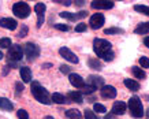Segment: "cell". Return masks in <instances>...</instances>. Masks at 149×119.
<instances>
[{
    "label": "cell",
    "mask_w": 149,
    "mask_h": 119,
    "mask_svg": "<svg viewBox=\"0 0 149 119\" xmlns=\"http://www.w3.org/2000/svg\"><path fill=\"white\" fill-rule=\"evenodd\" d=\"M105 119H115V115H113V114L107 115V116H105Z\"/></svg>",
    "instance_id": "obj_42"
},
{
    "label": "cell",
    "mask_w": 149,
    "mask_h": 119,
    "mask_svg": "<svg viewBox=\"0 0 149 119\" xmlns=\"http://www.w3.org/2000/svg\"><path fill=\"white\" fill-rule=\"evenodd\" d=\"M96 90L95 86H92V85H85V86L81 89L82 93H85V95H91V93H93V92Z\"/></svg>",
    "instance_id": "obj_31"
},
{
    "label": "cell",
    "mask_w": 149,
    "mask_h": 119,
    "mask_svg": "<svg viewBox=\"0 0 149 119\" xmlns=\"http://www.w3.org/2000/svg\"><path fill=\"white\" fill-rule=\"evenodd\" d=\"M32 95L34 96V99L37 101H40L41 104H45V105L52 104V99H51L49 92L42 85H40L37 81L32 82Z\"/></svg>",
    "instance_id": "obj_2"
},
{
    "label": "cell",
    "mask_w": 149,
    "mask_h": 119,
    "mask_svg": "<svg viewBox=\"0 0 149 119\" xmlns=\"http://www.w3.org/2000/svg\"><path fill=\"white\" fill-rule=\"evenodd\" d=\"M146 116H148V118H149V108H148V110H146Z\"/></svg>",
    "instance_id": "obj_45"
},
{
    "label": "cell",
    "mask_w": 149,
    "mask_h": 119,
    "mask_svg": "<svg viewBox=\"0 0 149 119\" xmlns=\"http://www.w3.org/2000/svg\"><path fill=\"white\" fill-rule=\"evenodd\" d=\"M13 13L17 15L18 18L25 19L30 14V6L27 4L26 1H18V3H15V4L13 6Z\"/></svg>",
    "instance_id": "obj_4"
},
{
    "label": "cell",
    "mask_w": 149,
    "mask_h": 119,
    "mask_svg": "<svg viewBox=\"0 0 149 119\" xmlns=\"http://www.w3.org/2000/svg\"><path fill=\"white\" fill-rule=\"evenodd\" d=\"M86 30V23L81 22V23H78L77 26H75V32L77 33H82V32H85Z\"/></svg>",
    "instance_id": "obj_35"
},
{
    "label": "cell",
    "mask_w": 149,
    "mask_h": 119,
    "mask_svg": "<svg viewBox=\"0 0 149 119\" xmlns=\"http://www.w3.org/2000/svg\"><path fill=\"white\" fill-rule=\"evenodd\" d=\"M85 119H97V115L91 110H86L85 111Z\"/></svg>",
    "instance_id": "obj_34"
},
{
    "label": "cell",
    "mask_w": 149,
    "mask_h": 119,
    "mask_svg": "<svg viewBox=\"0 0 149 119\" xmlns=\"http://www.w3.org/2000/svg\"><path fill=\"white\" fill-rule=\"evenodd\" d=\"M126 104L123 101H115L112 105V114L113 115H123L126 112Z\"/></svg>",
    "instance_id": "obj_15"
},
{
    "label": "cell",
    "mask_w": 149,
    "mask_h": 119,
    "mask_svg": "<svg viewBox=\"0 0 149 119\" xmlns=\"http://www.w3.org/2000/svg\"><path fill=\"white\" fill-rule=\"evenodd\" d=\"M66 116L68 119H82V114L78 110H68L66 111Z\"/></svg>",
    "instance_id": "obj_24"
},
{
    "label": "cell",
    "mask_w": 149,
    "mask_h": 119,
    "mask_svg": "<svg viewBox=\"0 0 149 119\" xmlns=\"http://www.w3.org/2000/svg\"><path fill=\"white\" fill-rule=\"evenodd\" d=\"M100 93H101V96H103L104 99H115L118 92L112 85H104V86L101 88Z\"/></svg>",
    "instance_id": "obj_12"
},
{
    "label": "cell",
    "mask_w": 149,
    "mask_h": 119,
    "mask_svg": "<svg viewBox=\"0 0 149 119\" xmlns=\"http://www.w3.org/2000/svg\"><path fill=\"white\" fill-rule=\"evenodd\" d=\"M25 55H26L27 60H30V62L34 60L40 56V47L34 42H27L25 45Z\"/></svg>",
    "instance_id": "obj_5"
},
{
    "label": "cell",
    "mask_w": 149,
    "mask_h": 119,
    "mask_svg": "<svg viewBox=\"0 0 149 119\" xmlns=\"http://www.w3.org/2000/svg\"><path fill=\"white\" fill-rule=\"evenodd\" d=\"M93 111H95V112H97V114H104V112H105V107H104L103 104H99V103H96L95 105H93Z\"/></svg>",
    "instance_id": "obj_29"
},
{
    "label": "cell",
    "mask_w": 149,
    "mask_h": 119,
    "mask_svg": "<svg viewBox=\"0 0 149 119\" xmlns=\"http://www.w3.org/2000/svg\"><path fill=\"white\" fill-rule=\"evenodd\" d=\"M144 44H145V47H148V48H149V36L144 38Z\"/></svg>",
    "instance_id": "obj_40"
},
{
    "label": "cell",
    "mask_w": 149,
    "mask_h": 119,
    "mask_svg": "<svg viewBox=\"0 0 149 119\" xmlns=\"http://www.w3.org/2000/svg\"><path fill=\"white\" fill-rule=\"evenodd\" d=\"M93 51L97 58H101L105 62H111L115 58V54L112 52V44L104 38H96L93 41Z\"/></svg>",
    "instance_id": "obj_1"
},
{
    "label": "cell",
    "mask_w": 149,
    "mask_h": 119,
    "mask_svg": "<svg viewBox=\"0 0 149 119\" xmlns=\"http://www.w3.org/2000/svg\"><path fill=\"white\" fill-rule=\"evenodd\" d=\"M44 119H54V116H45Z\"/></svg>",
    "instance_id": "obj_43"
},
{
    "label": "cell",
    "mask_w": 149,
    "mask_h": 119,
    "mask_svg": "<svg viewBox=\"0 0 149 119\" xmlns=\"http://www.w3.org/2000/svg\"><path fill=\"white\" fill-rule=\"evenodd\" d=\"M26 34H27V26H26V25H23L22 29H21V30H19V33H18V37H19V38H22V37H25Z\"/></svg>",
    "instance_id": "obj_37"
},
{
    "label": "cell",
    "mask_w": 149,
    "mask_h": 119,
    "mask_svg": "<svg viewBox=\"0 0 149 119\" xmlns=\"http://www.w3.org/2000/svg\"><path fill=\"white\" fill-rule=\"evenodd\" d=\"M11 45H13L11 38H8V37H3V38H0V47H1V48H10Z\"/></svg>",
    "instance_id": "obj_27"
},
{
    "label": "cell",
    "mask_w": 149,
    "mask_h": 119,
    "mask_svg": "<svg viewBox=\"0 0 149 119\" xmlns=\"http://www.w3.org/2000/svg\"><path fill=\"white\" fill-rule=\"evenodd\" d=\"M14 108L13 103L8 100V99H6V97H0V110L3 111H11Z\"/></svg>",
    "instance_id": "obj_21"
},
{
    "label": "cell",
    "mask_w": 149,
    "mask_h": 119,
    "mask_svg": "<svg viewBox=\"0 0 149 119\" xmlns=\"http://www.w3.org/2000/svg\"><path fill=\"white\" fill-rule=\"evenodd\" d=\"M15 88H17V92H15V96H19V95H22V92H23V85H22V84H21V82H17Z\"/></svg>",
    "instance_id": "obj_36"
},
{
    "label": "cell",
    "mask_w": 149,
    "mask_h": 119,
    "mask_svg": "<svg viewBox=\"0 0 149 119\" xmlns=\"http://www.w3.org/2000/svg\"><path fill=\"white\" fill-rule=\"evenodd\" d=\"M134 10H136L137 13H141V14H144V15H148V17H149V7H148V6L136 4V6H134Z\"/></svg>",
    "instance_id": "obj_26"
},
{
    "label": "cell",
    "mask_w": 149,
    "mask_h": 119,
    "mask_svg": "<svg viewBox=\"0 0 149 119\" xmlns=\"http://www.w3.org/2000/svg\"><path fill=\"white\" fill-rule=\"evenodd\" d=\"M88 81H89V85L95 86L96 89H97V88H103L104 86V78L103 77H97V75H89Z\"/></svg>",
    "instance_id": "obj_16"
},
{
    "label": "cell",
    "mask_w": 149,
    "mask_h": 119,
    "mask_svg": "<svg viewBox=\"0 0 149 119\" xmlns=\"http://www.w3.org/2000/svg\"><path fill=\"white\" fill-rule=\"evenodd\" d=\"M3 59V54H1V51H0V60Z\"/></svg>",
    "instance_id": "obj_44"
},
{
    "label": "cell",
    "mask_w": 149,
    "mask_h": 119,
    "mask_svg": "<svg viewBox=\"0 0 149 119\" xmlns=\"http://www.w3.org/2000/svg\"><path fill=\"white\" fill-rule=\"evenodd\" d=\"M59 54L63 56L66 60H68V62H71V63H74V64H77L79 60H78V58H77V55L75 54H72L71 51L68 49V48H66V47H62L60 49H59Z\"/></svg>",
    "instance_id": "obj_10"
},
{
    "label": "cell",
    "mask_w": 149,
    "mask_h": 119,
    "mask_svg": "<svg viewBox=\"0 0 149 119\" xmlns=\"http://www.w3.org/2000/svg\"><path fill=\"white\" fill-rule=\"evenodd\" d=\"M119 33H123V29L120 28H108L104 30V34H119Z\"/></svg>",
    "instance_id": "obj_28"
},
{
    "label": "cell",
    "mask_w": 149,
    "mask_h": 119,
    "mask_svg": "<svg viewBox=\"0 0 149 119\" xmlns=\"http://www.w3.org/2000/svg\"><path fill=\"white\" fill-rule=\"evenodd\" d=\"M129 110H130V114L134 118H142V115H144V107H142V103H141L140 97H137V96L130 97V100H129Z\"/></svg>",
    "instance_id": "obj_3"
},
{
    "label": "cell",
    "mask_w": 149,
    "mask_h": 119,
    "mask_svg": "<svg viewBox=\"0 0 149 119\" xmlns=\"http://www.w3.org/2000/svg\"><path fill=\"white\" fill-rule=\"evenodd\" d=\"M45 4L44 3H37L34 6V13L37 14V28H41V25L44 22V14H45Z\"/></svg>",
    "instance_id": "obj_8"
},
{
    "label": "cell",
    "mask_w": 149,
    "mask_h": 119,
    "mask_svg": "<svg viewBox=\"0 0 149 119\" xmlns=\"http://www.w3.org/2000/svg\"><path fill=\"white\" fill-rule=\"evenodd\" d=\"M67 99L70 103H78V104H81L82 101H84V99H82V93L81 92H70L67 95Z\"/></svg>",
    "instance_id": "obj_18"
},
{
    "label": "cell",
    "mask_w": 149,
    "mask_h": 119,
    "mask_svg": "<svg viewBox=\"0 0 149 119\" xmlns=\"http://www.w3.org/2000/svg\"><path fill=\"white\" fill-rule=\"evenodd\" d=\"M131 73H133V75L136 78H138V79H144V78L146 77L145 71L141 69V67H138V66H133V67H131Z\"/></svg>",
    "instance_id": "obj_23"
},
{
    "label": "cell",
    "mask_w": 149,
    "mask_h": 119,
    "mask_svg": "<svg viewBox=\"0 0 149 119\" xmlns=\"http://www.w3.org/2000/svg\"><path fill=\"white\" fill-rule=\"evenodd\" d=\"M59 15H60L62 18L68 19V21H77V19L85 18L86 15H88V13H86V11H81V13H78V14H72V13H66V11H63V13H60Z\"/></svg>",
    "instance_id": "obj_14"
},
{
    "label": "cell",
    "mask_w": 149,
    "mask_h": 119,
    "mask_svg": "<svg viewBox=\"0 0 149 119\" xmlns=\"http://www.w3.org/2000/svg\"><path fill=\"white\" fill-rule=\"evenodd\" d=\"M88 64H89V67L93 70H101V62H100L99 59H93V58H91V59L88 60Z\"/></svg>",
    "instance_id": "obj_25"
},
{
    "label": "cell",
    "mask_w": 149,
    "mask_h": 119,
    "mask_svg": "<svg viewBox=\"0 0 149 119\" xmlns=\"http://www.w3.org/2000/svg\"><path fill=\"white\" fill-rule=\"evenodd\" d=\"M51 99H52V101L56 103V104H66V103H70L67 97L64 96V95H62V93H54V95L51 96Z\"/></svg>",
    "instance_id": "obj_20"
},
{
    "label": "cell",
    "mask_w": 149,
    "mask_h": 119,
    "mask_svg": "<svg viewBox=\"0 0 149 119\" xmlns=\"http://www.w3.org/2000/svg\"><path fill=\"white\" fill-rule=\"evenodd\" d=\"M19 74H21V79L23 82H30L32 81V71L27 67H21L19 69Z\"/></svg>",
    "instance_id": "obj_17"
},
{
    "label": "cell",
    "mask_w": 149,
    "mask_h": 119,
    "mask_svg": "<svg viewBox=\"0 0 149 119\" xmlns=\"http://www.w3.org/2000/svg\"><path fill=\"white\" fill-rule=\"evenodd\" d=\"M92 8L95 10H109L113 7V1H108V0H95L92 1Z\"/></svg>",
    "instance_id": "obj_11"
},
{
    "label": "cell",
    "mask_w": 149,
    "mask_h": 119,
    "mask_svg": "<svg viewBox=\"0 0 149 119\" xmlns=\"http://www.w3.org/2000/svg\"><path fill=\"white\" fill-rule=\"evenodd\" d=\"M134 33H136V34H148L149 33V22L140 23V25L136 28Z\"/></svg>",
    "instance_id": "obj_22"
},
{
    "label": "cell",
    "mask_w": 149,
    "mask_h": 119,
    "mask_svg": "<svg viewBox=\"0 0 149 119\" xmlns=\"http://www.w3.org/2000/svg\"><path fill=\"white\" fill-rule=\"evenodd\" d=\"M68 79H70V84L72 86H75L77 89H82L85 86V79L79 75V74H75V73H70L68 75Z\"/></svg>",
    "instance_id": "obj_9"
},
{
    "label": "cell",
    "mask_w": 149,
    "mask_h": 119,
    "mask_svg": "<svg viewBox=\"0 0 149 119\" xmlns=\"http://www.w3.org/2000/svg\"><path fill=\"white\" fill-rule=\"evenodd\" d=\"M55 3H59V4H64V6H71V0H55Z\"/></svg>",
    "instance_id": "obj_39"
},
{
    "label": "cell",
    "mask_w": 149,
    "mask_h": 119,
    "mask_svg": "<svg viewBox=\"0 0 149 119\" xmlns=\"http://www.w3.org/2000/svg\"><path fill=\"white\" fill-rule=\"evenodd\" d=\"M123 84H125V86H126L127 89H130V90H133V92H137L140 89V84L137 82V81H134V79H130V78H126V79L123 81Z\"/></svg>",
    "instance_id": "obj_19"
},
{
    "label": "cell",
    "mask_w": 149,
    "mask_h": 119,
    "mask_svg": "<svg viewBox=\"0 0 149 119\" xmlns=\"http://www.w3.org/2000/svg\"><path fill=\"white\" fill-rule=\"evenodd\" d=\"M54 26L58 29V30H62V32H67L68 29H70L68 25H63V23H56V25H54Z\"/></svg>",
    "instance_id": "obj_33"
},
{
    "label": "cell",
    "mask_w": 149,
    "mask_h": 119,
    "mask_svg": "<svg viewBox=\"0 0 149 119\" xmlns=\"http://www.w3.org/2000/svg\"><path fill=\"white\" fill-rule=\"evenodd\" d=\"M60 71H62L63 74H68V75H70V71H71V69H70L68 66H64V64H62V66H60Z\"/></svg>",
    "instance_id": "obj_38"
},
{
    "label": "cell",
    "mask_w": 149,
    "mask_h": 119,
    "mask_svg": "<svg viewBox=\"0 0 149 119\" xmlns=\"http://www.w3.org/2000/svg\"><path fill=\"white\" fill-rule=\"evenodd\" d=\"M138 62H140L142 69H149V58H146V56H141Z\"/></svg>",
    "instance_id": "obj_30"
},
{
    "label": "cell",
    "mask_w": 149,
    "mask_h": 119,
    "mask_svg": "<svg viewBox=\"0 0 149 119\" xmlns=\"http://www.w3.org/2000/svg\"><path fill=\"white\" fill-rule=\"evenodd\" d=\"M0 26L7 29V30H15L18 26V22L13 18H1L0 19Z\"/></svg>",
    "instance_id": "obj_13"
},
{
    "label": "cell",
    "mask_w": 149,
    "mask_h": 119,
    "mask_svg": "<svg viewBox=\"0 0 149 119\" xmlns=\"http://www.w3.org/2000/svg\"><path fill=\"white\" fill-rule=\"evenodd\" d=\"M75 4H77V6H79V7H81V6H84V4H85V1H84V0H79V1H75Z\"/></svg>",
    "instance_id": "obj_41"
},
{
    "label": "cell",
    "mask_w": 149,
    "mask_h": 119,
    "mask_svg": "<svg viewBox=\"0 0 149 119\" xmlns=\"http://www.w3.org/2000/svg\"><path fill=\"white\" fill-rule=\"evenodd\" d=\"M17 115H18L19 119H29V114H27L26 110H19L17 112Z\"/></svg>",
    "instance_id": "obj_32"
},
{
    "label": "cell",
    "mask_w": 149,
    "mask_h": 119,
    "mask_svg": "<svg viewBox=\"0 0 149 119\" xmlns=\"http://www.w3.org/2000/svg\"><path fill=\"white\" fill-rule=\"evenodd\" d=\"M104 22H105V18H104L103 14H93L91 17V19H89V25H91L92 29H95V30H97V29H101L103 28Z\"/></svg>",
    "instance_id": "obj_7"
},
{
    "label": "cell",
    "mask_w": 149,
    "mask_h": 119,
    "mask_svg": "<svg viewBox=\"0 0 149 119\" xmlns=\"http://www.w3.org/2000/svg\"><path fill=\"white\" fill-rule=\"evenodd\" d=\"M7 56H8V60H11V62H18V60H21L23 58L22 47L19 45V44H14V45H11L10 47V49H8Z\"/></svg>",
    "instance_id": "obj_6"
}]
</instances>
